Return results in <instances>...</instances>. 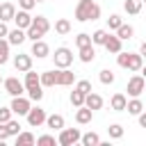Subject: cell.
Listing matches in <instances>:
<instances>
[{
	"instance_id": "obj_1",
	"label": "cell",
	"mask_w": 146,
	"mask_h": 146,
	"mask_svg": "<svg viewBox=\"0 0 146 146\" xmlns=\"http://www.w3.org/2000/svg\"><path fill=\"white\" fill-rule=\"evenodd\" d=\"M75 18H78L80 23H84V21H96V18H100V7H98L94 0H80L78 7H75Z\"/></svg>"
},
{
	"instance_id": "obj_47",
	"label": "cell",
	"mask_w": 146,
	"mask_h": 146,
	"mask_svg": "<svg viewBox=\"0 0 146 146\" xmlns=\"http://www.w3.org/2000/svg\"><path fill=\"white\" fill-rule=\"evenodd\" d=\"M0 84H2V75H0Z\"/></svg>"
},
{
	"instance_id": "obj_14",
	"label": "cell",
	"mask_w": 146,
	"mask_h": 146,
	"mask_svg": "<svg viewBox=\"0 0 146 146\" xmlns=\"http://www.w3.org/2000/svg\"><path fill=\"white\" fill-rule=\"evenodd\" d=\"M84 107H89V110H100L103 107V98L98 96V94H84Z\"/></svg>"
},
{
	"instance_id": "obj_41",
	"label": "cell",
	"mask_w": 146,
	"mask_h": 146,
	"mask_svg": "<svg viewBox=\"0 0 146 146\" xmlns=\"http://www.w3.org/2000/svg\"><path fill=\"white\" fill-rule=\"evenodd\" d=\"M18 5H21V9H25V11H30V9H32V7L36 5V2H34V0H18Z\"/></svg>"
},
{
	"instance_id": "obj_27",
	"label": "cell",
	"mask_w": 146,
	"mask_h": 146,
	"mask_svg": "<svg viewBox=\"0 0 146 146\" xmlns=\"http://www.w3.org/2000/svg\"><path fill=\"white\" fill-rule=\"evenodd\" d=\"M123 9L128 11V14H139L141 11V0H125V5H123Z\"/></svg>"
},
{
	"instance_id": "obj_5",
	"label": "cell",
	"mask_w": 146,
	"mask_h": 146,
	"mask_svg": "<svg viewBox=\"0 0 146 146\" xmlns=\"http://www.w3.org/2000/svg\"><path fill=\"white\" fill-rule=\"evenodd\" d=\"M52 57H55V66H57V68H68L71 62H73V55H71L68 48H57Z\"/></svg>"
},
{
	"instance_id": "obj_18",
	"label": "cell",
	"mask_w": 146,
	"mask_h": 146,
	"mask_svg": "<svg viewBox=\"0 0 146 146\" xmlns=\"http://www.w3.org/2000/svg\"><path fill=\"white\" fill-rule=\"evenodd\" d=\"M39 82H41V87H55V84H57V71H46V73H41Z\"/></svg>"
},
{
	"instance_id": "obj_34",
	"label": "cell",
	"mask_w": 146,
	"mask_h": 146,
	"mask_svg": "<svg viewBox=\"0 0 146 146\" xmlns=\"http://www.w3.org/2000/svg\"><path fill=\"white\" fill-rule=\"evenodd\" d=\"M5 128H7L9 135H18V132H21V123H18V121H11V119L5 123Z\"/></svg>"
},
{
	"instance_id": "obj_17",
	"label": "cell",
	"mask_w": 146,
	"mask_h": 146,
	"mask_svg": "<svg viewBox=\"0 0 146 146\" xmlns=\"http://www.w3.org/2000/svg\"><path fill=\"white\" fill-rule=\"evenodd\" d=\"M50 52V48H48V43H43L41 39H36V41H32V55H36V57H46Z\"/></svg>"
},
{
	"instance_id": "obj_40",
	"label": "cell",
	"mask_w": 146,
	"mask_h": 146,
	"mask_svg": "<svg viewBox=\"0 0 146 146\" xmlns=\"http://www.w3.org/2000/svg\"><path fill=\"white\" fill-rule=\"evenodd\" d=\"M11 119V110L9 107H0V123H7Z\"/></svg>"
},
{
	"instance_id": "obj_22",
	"label": "cell",
	"mask_w": 146,
	"mask_h": 146,
	"mask_svg": "<svg viewBox=\"0 0 146 146\" xmlns=\"http://www.w3.org/2000/svg\"><path fill=\"white\" fill-rule=\"evenodd\" d=\"M94 57H96V50H94V46H91V43H89V46H82V48H80V59H82L84 64L94 62Z\"/></svg>"
},
{
	"instance_id": "obj_19",
	"label": "cell",
	"mask_w": 146,
	"mask_h": 146,
	"mask_svg": "<svg viewBox=\"0 0 146 146\" xmlns=\"http://www.w3.org/2000/svg\"><path fill=\"white\" fill-rule=\"evenodd\" d=\"M91 116H94V110H89V107H84V105H80V110L75 112V121H78V123H89Z\"/></svg>"
},
{
	"instance_id": "obj_13",
	"label": "cell",
	"mask_w": 146,
	"mask_h": 146,
	"mask_svg": "<svg viewBox=\"0 0 146 146\" xmlns=\"http://www.w3.org/2000/svg\"><path fill=\"white\" fill-rule=\"evenodd\" d=\"M14 66H16V71H30L32 68V57L30 55H16V59H14Z\"/></svg>"
},
{
	"instance_id": "obj_32",
	"label": "cell",
	"mask_w": 146,
	"mask_h": 146,
	"mask_svg": "<svg viewBox=\"0 0 146 146\" xmlns=\"http://www.w3.org/2000/svg\"><path fill=\"white\" fill-rule=\"evenodd\" d=\"M98 78H100V82H103V84H112V82H114V73H112L110 68L100 71V75H98Z\"/></svg>"
},
{
	"instance_id": "obj_23",
	"label": "cell",
	"mask_w": 146,
	"mask_h": 146,
	"mask_svg": "<svg viewBox=\"0 0 146 146\" xmlns=\"http://www.w3.org/2000/svg\"><path fill=\"white\" fill-rule=\"evenodd\" d=\"M125 103H128V98H125L123 94H114V96H112V110H114V112H123V110H125Z\"/></svg>"
},
{
	"instance_id": "obj_24",
	"label": "cell",
	"mask_w": 146,
	"mask_h": 146,
	"mask_svg": "<svg viewBox=\"0 0 146 146\" xmlns=\"http://www.w3.org/2000/svg\"><path fill=\"white\" fill-rule=\"evenodd\" d=\"M125 110H128V114H139V112L144 110V105H141V100L135 96L132 100H128V103H125Z\"/></svg>"
},
{
	"instance_id": "obj_39",
	"label": "cell",
	"mask_w": 146,
	"mask_h": 146,
	"mask_svg": "<svg viewBox=\"0 0 146 146\" xmlns=\"http://www.w3.org/2000/svg\"><path fill=\"white\" fill-rule=\"evenodd\" d=\"M75 89H78V91H82V94H89V91H91V82H89V80H80Z\"/></svg>"
},
{
	"instance_id": "obj_16",
	"label": "cell",
	"mask_w": 146,
	"mask_h": 146,
	"mask_svg": "<svg viewBox=\"0 0 146 146\" xmlns=\"http://www.w3.org/2000/svg\"><path fill=\"white\" fill-rule=\"evenodd\" d=\"M105 48H107V52H119L121 50V39L119 36H112V34H107V39H105V43H103Z\"/></svg>"
},
{
	"instance_id": "obj_33",
	"label": "cell",
	"mask_w": 146,
	"mask_h": 146,
	"mask_svg": "<svg viewBox=\"0 0 146 146\" xmlns=\"http://www.w3.org/2000/svg\"><path fill=\"white\" fill-rule=\"evenodd\" d=\"M71 103H73V105H75V107H80V105H84V94H82V91H78V89H75V91H73V94H71Z\"/></svg>"
},
{
	"instance_id": "obj_7",
	"label": "cell",
	"mask_w": 146,
	"mask_h": 146,
	"mask_svg": "<svg viewBox=\"0 0 146 146\" xmlns=\"http://www.w3.org/2000/svg\"><path fill=\"white\" fill-rule=\"evenodd\" d=\"M144 87H146V82H144V78H141V75H135V78H130V80H128V94H130L132 98H135V96H141Z\"/></svg>"
},
{
	"instance_id": "obj_6",
	"label": "cell",
	"mask_w": 146,
	"mask_h": 146,
	"mask_svg": "<svg viewBox=\"0 0 146 146\" xmlns=\"http://www.w3.org/2000/svg\"><path fill=\"white\" fill-rule=\"evenodd\" d=\"M25 116H27V123L32 128H39L41 123H46V110H41V107H30Z\"/></svg>"
},
{
	"instance_id": "obj_29",
	"label": "cell",
	"mask_w": 146,
	"mask_h": 146,
	"mask_svg": "<svg viewBox=\"0 0 146 146\" xmlns=\"http://www.w3.org/2000/svg\"><path fill=\"white\" fill-rule=\"evenodd\" d=\"M132 32H135V30H132L130 25H123V23L116 27V36H119L121 41H123V39H130V36H132Z\"/></svg>"
},
{
	"instance_id": "obj_35",
	"label": "cell",
	"mask_w": 146,
	"mask_h": 146,
	"mask_svg": "<svg viewBox=\"0 0 146 146\" xmlns=\"http://www.w3.org/2000/svg\"><path fill=\"white\" fill-rule=\"evenodd\" d=\"M107 130H110V137H112V139H119V137H123V128H121L119 123H114V125H110Z\"/></svg>"
},
{
	"instance_id": "obj_36",
	"label": "cell",
	"mask_w": 146,
	"mask_h": 146,
	"mask_svg": "<svg viewBox=\"0 0 146 146\" xmlns=\"http://www.w3.org/2000/svg\"><path fill=\"white\" fill-rule=\"evenodd\" d=\"M119 25H121V16H119V14H112V16L107 18V27H110V30H116Z\"/></svg>"
},
{
	"instance_id": "obj_37",
	"label": "cell",
	"mask_w": 146,
	"mask_h": 146,
	"mask_svg": "<svg viewBox=\"0 0 146 146\" xmlns=\"http://www.w3.org/2000/svg\"><path fill=\"white\" fill-rule=\"evenodd\" d=\"M75 43H78V48H82V46H89V43H91V36L82 32V34H78V36H75Z\"/></svg>"
},
{
	"instance_id": "obj_20",
	"label": "cell",
	"mask_w": 146,
	"mask_h": 146,
	"mask_svg": "<svg viewBox=\"0 0 146 146\" xmlns=\"http://www.w3.org/2000/svg\"><path fill=\"white\" fill-rule=\"evenodd\" d=\"M14 14H16V7L11 2H2L0 5V21H11Z\"/></svg>"
},
{
	"instance_id": "obj_12",
	"label": "cell",
	"mask_w": 146,
	"mask_h": 146,
	"mask_svg": "<svg viewBox=\"0 0 146 146\" xmlns=\"http://www.w3.org/2000/svg\"><path fill=\"white\" fill-rule=\"evenodd\" d=\"M73 80H75V73L73 71H68V68H59L57 71V84L68 87V84H73Z\"/></svg>"
},
{
	"instance_id": "obj_30",
	"label": "cell",
	"mask_w": 146,
	"mask_h": 146,
	"mask_svg": "<svg viewBox=\"0 0 146 146\" xmlns=\"http://www.w3.org/2000/svg\"><path fill=\"white\" fill-rule=\"evenodd\" d=\"M9 59V41L0 39V64H5Z\"/></svg>"
},
{
	"instance_id": "obj_9",
	"label": "cell",
	"mask_w": 146,
	"mask_h": 146,
	"mask_svg": "<svg viewBox=\"0 0 146 146\" xmlns=\"http://www.w3.org/2000/svg\"><path fill=\"white\" fill-rule=\"evenodd\" d=\"M2 84H5V89H7V94L9 96H21L23 94V82H18L16 78H7V80H2Z\"/></svg>"
},
{
	"instance_id": "obj_11",
	"label": "cell",
	"mask_w": 146,
	"mask_h": 146,
	"mask_svg": "<svg viewBox=\"0 0 146 146\" xmlns=\"http://www.w3.org/2000/svg\"><path fill=\"white\" fill-rule=\"evenodd\" d=\"M27 91H39L41 89V82H39V75L32 73V71H25V84H23Z\"/></svg>"
},
{
	"instance_id": "obj_44",
	"label": "cell",
	"mask_w": 146,
	"mask_h": 146,
	"mask_svg": "<svg viewBox=\"0 0 146 146\" xmlns=\"http://www.w3.org/2000/svg\"><path fill=\"white\" fill-rule=\"evenodd\" d=\"M7 32H9V30H7L5 21H0V39H2V36H7Z\"/></svg>"
},
{
	"instance_id": "obj_46",
	"label": "cell",
	"mask_w": 146,
	"mask_h": 146,
	"mask_svg": "<svg viewBox=\"0 0 146 146\" xmlns=\"http://www.w3.org/2000/svg\"><path fill=\"white\" fill-rule=\"evenodd\" d=\"M34 2H43V0H34Z\"/></svg>"
},
{
	"instance_id": "obj_21",
	"label": "cell",
	"mask_w": 146,
	"mask_h": 146,
	"mask_svg": "<svg viewBox=\"0 0 146 146\" xmlns=\"http://www.w3.org/2000/svg\"><path fill=\"white\" fill-rule=\"evenodd\" d=\"M46 123L52 130H62L64 128V116L62 114H50V116H46Z\"/></svg>"
},
{
	"instance_id": "obj_38",
	"label": "cell",
	"mask_w": 146,
	"mask_h": 146,
	"mask_svg": "<svg viewBox=\"0 0 146 146\" xmlns=\"http://www.w3.org/2000/svg\"><path fill=\"white\" fill-rule=\"evenodd\" d=\"M39 146H52L55 144V137H50V135H41L39 139H34Z\"/></svg>"
},
{
	"instance_id": "obj_4",
	"label": "cell",
	"mask_w": 146,
	"mask_h": 146,
	"mask_svg": "<svg viewBox=\"0 0 146 146\" xmlns=\"http://www.w3.org/2000/svg\"><path fill=\"white\" fill-rule=\"evenodd\" d=\"M57 141H59L62 146H73L75 141H80V130H78V128H62Z\"/></svg>"
},
{
	"instance_id": "obj_43",
	"label": "cell",
	"mask_w": 146,
	"mask_h": 146,
	"mask_svg": "<svg viewBox=\"0 0 146 146\" xmlns=\"http://www.w3.org/2000/svg\"><path fill=\"white\" fill-rule=\"evenodd\" d=\"M9 137V132H7V128H5V123H0V141H5Z\"/></svg>"
},
{
	"instance_id": "obj_31",
	"label": "cell",
	"mask_w": 146,
	"mask_h": 146,
	"mask_svg": "<svg viewBox=\"0 0 146 146\" xmlns=\"http://www.w3.org/2000/svg\"><path fill=\"white\" fill-rule=\"evenodd\" d=\"M105 39H107V32H105V30H96V32L91 34V43H98V46H103Z\"/></svg>"
},
{
	"instance_id": "obj_42",
	"label": "cell",
	"mask_w": 146,
	"mask_h": 146,
	"mask_svg": "<svg viewBox=\"0 0 146 146\" xmlns=\"http://www.w3.org/2000/svg\"><path fill=\"white\" fill-rule=\"evenodd\" d=\"M27 94H30V98H32V100H36V103L43 98V91H41V89H39V91H27Z\"/></svg>"
},
{
	"instance_id": "obj_3",
	"label": "cell",
	"mask_w": 146,
	"mask_h": 146,
	"mask_svg": "<svg viewBox=\"0 0 146 146\" xmlns=\"http://www.w3.org/2000/svg\"><path fill=\"white\" fill-rule=\"evenodd\" d=\"M119 57H116V62H119V66H123V68H130V71H141V55H132V52H116Z\"/></svg>"
},
{
	"instance_id": "obj_10",
	"label": "cell",
	"mask_w": 146,
	"mask_h": 146,
	"mask_svg": "<svg viewBox=\"0 0 146 146\" xmlns=\"http://www.w3.org/2000/svg\"><path fill=\"white\" fill-rule=\"evenodd\" d=\"M11 21H16V27L27 30V27H30V23H32V16H30V11L21 9V11H16V14H14V18H11Z\"/></svg>"
},
{
	"instance_id": "obj_25",
	"label": "cell",
	"mask_w": 146,
	"mask_h": 146,
	"mask_svg": "<svg viewBox=\"0 0 146 146\" xmlns=\"http://www.w3.org/2000/svg\"><path fill=\"white\" fill-rule=\"evenodd\" d=\"M16 144L18 146H32L34 144V135L32 132H18L16 135Z\"/></svg>"
},
{
	"instance_id": "obj_45",
	"label": "cell",
	"mask_w": 146,
	"mask_h": 146,
	"mask_svg": "<svg viewBox=\"0 0 146 146\" xmlns=\"http://www.w3.org/2000/svg\"><path fill=\"white\" fill-rule=\"evenodd\" d=\"M137 116H139V125H141V128H146V114H144V112H139Z\"/></svg>"
},
{
	"instance_id": "obj_8",
	"label": "cell",
	"mask_w": 146,
	"mask_h": 146,
	"mask_svg": "<svg viewBox=\"0 0 146 146\" xmlns=\"http://www.w3.org/2000/svg\"><path fill=\"white\" fill-rule=\"evenodd\" d=\"M14 114H18V116H25L27 114V110H30V100L27 98H21V96H14V100H11V107H9Z\"/></svg>"
},
{
	"instance_id": "obj_2",
	"label": "cell",
	"mask_w": 146,
	"mask_h": 146,
	"mask_svg": "<svg viewBox=\"0 0 146 146\" xmlns=\"http://www.w3.org/2000/svg\"><path fill=\"white\" fill-rule=\"evenodd\" d=\"M50 30V23H48V18L46 16H36V18H32V23H30V27H27V32H25V39H32V41H36V39H41L46 32Z\"/></svg>"
},
{
	"instance_id": "obj_15",
	"label": "cell",
	"mask_w": 146,
	"mask_h": 146,
	"mask_svg": "<svg viewBox=\"0 0 146 146\" xmlns=\"http://www.w3.org/2000/svg\"><path fill=\"white\" fill-rule=\"evenodd\" d=\"M7 41H9V46H21L23 41H25V32L21 30V27H16V30H9L7 32Z\"/></svg>"
},
{
	"instance_id": "obj_26",
	"label": "cell",
	"mask_w": 146,
	"mask_h": 146,
	"mask_svg": "<svg viewBox=\"0 0 146 146\" xmlns=\"http://www.w3.org/2000/svg\"><path fill=\"white\" fill-rule=\"evenodd\" d=\"M80 141H82L84 146H98V144H100V137H98L96 132H87V135H80Z\"/></svg>"
},
{
	"instance_id": "obj_28",
	"label": "cell",
	"mask_w": 146,
	"mask_h": 146,
	"mask_svg": "<svg viewBox=\"0 0 146 146\" xmlns=\"http://www.w3.org/2000/svg\"><path fill=\"white\" fill-rule=\"evenodd\" d=\"M55 32H57V34H68V32H71V23H68L66 18H59V21L55 23Z\"/></svg>"
}]
</instances>
